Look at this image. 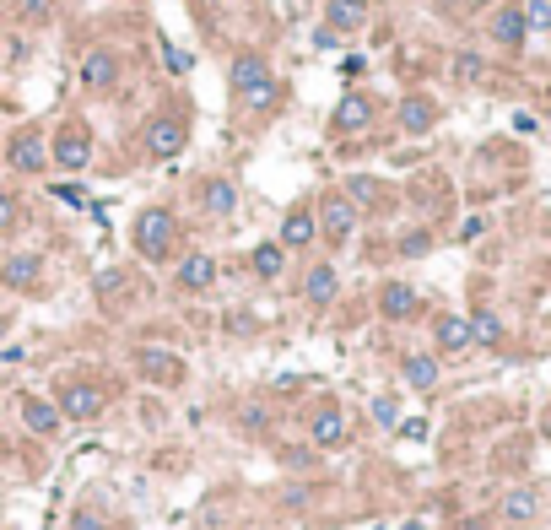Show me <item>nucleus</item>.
Listing matches in <instances>:
<instances>
[{
	"label": "nucleus",
	"mask_w": 551,
	"mask_h": 530,
	"mask_svg": "<svg viewBox=\"0 0 551 530\" xmlns=\"http://www.w3.org/2000/svg\"><path fill=\"white\" fill-rule=\"evenodd\" d=\"M357 217L362 211L346 201L341 190L335 195H325V201H319V211H314V222H319V238H330V244H346V238L357 233Z\"/></svg>",
	"instance_id": "20e7f679"
},
{
	"label": "nucleus",
	"mask_w": 551,
	"mask_h": 530,
	"mask_svg": "<svg viewBox=\"0 0 551 530\" xmlns=\"http://www.w3.org/2000/svg\"><path fill=\"white\" fill-rule=\"evenodd\" d=\"M136 374L146 384H179L184 379V357L168 352V347H141L136 352Z\"/></svg>",
	"instance_id": "9d476101"
},
{
	"label": "nucleus",
	"mask_w": 551,
	"mask_h": 530,
	"mask_svg": "<svg viewBox=\"0 0 551 530\" xmlns=\"http://www.w3.org/2000/svg\"><path fill=\"white\" fill-rule=\"evenodd\" d=\"M481 76H487L481 55H454V82H481Z\"/></svg>",
	"instance_id": "c85d7f7f"
},
{
	"label": "nucleus",
	"mask_w": 551,
	"mask_h": 530,
	"mask_svg": "<svg viewBox=\"0 0 551 530\" xmlns=\"http://www.w3.org/2000/svg\"><path fill=\"white\" fill-rule=\"evenodd\" d=\"M427 249H433V238H427V233H406V238H400V255H427Z\"/></svg>",
	"instance_id": "7c9ffc66"
},
{
	"label": "nucleus",
	"mask_w": 551,
	"mask_h": 530,
	"mask_svg": "<svg viewBox=\"0 0 551 530\" xmlns=\"http://www.w3.org/2000/svg\"><path fill=\"white\" fill-rule=\"evenodd\" d=\"M325 28L330 33H362L368 28V0H325Z\"/></svg>",
	"instance_id": "a211bd4d"
},
{
	"label": "nucleus",
	"mask_w": 551,
	"mask_h": 530,
	"mask_svg": "<svg viewBox=\"0 0 551 530\" xmlns=\"http://www.w3.org/2000/svg\"><path fill=\"white\" fill-rule=\"evenodd\" d=\"M373 422H379V428H395V422H400L395 401H373Z\"/></svg>",
	"instance_id": "473e14b6"
},
{
	"label": "nucleus",
	"mask_w": 551,
	"mask_h": 530,
	"mask_svg": "<svg viewBox=\"0 0 551 530\" xmlns=\"http://www.w3.org/2000/svg\"><path fill=\"white\" fill-rule=\"evenodd\" d=\"M546 320H551V298H546Z\"/></svg>",
	"instance_id": "e433bc0d"
},
{
	"label": "nucleus",
	"mask_w": 551,
	"mask_h": 530,
	"mask_svg": "<svg viewBox=\"0 0 551 530\" xmlns=\"http://www.w3.org/2000/svg\"><path fill=\"white\" fill-rule=\"evenodd\" d=\"M200 206L211 211V217H233V206H238V190L227 179H206L200 184Z\"/></svg>",
	"instance_id": "393cba45"
},
{
	"label": "nucleus",
	"mask_w": 551,
	"mask_h": 530,
	"mask_svg": "<svg viewBox=\"0 0 551 530\" xmlns=\"http://www.w3.org/2000/svg\"><path fill=\"white\" fill-rule=\"evenodd\" d=\"M314 238H319L314 206H298V211H287V217H281V238H276L281 249H308Z\"/></svg>",
	"instance_id": "f3484780"
},
{
	"label": "nucleus",
	"mask_w": 551,
	"mask_h": 530,
	"mask_svg": "<svg viewBox=\"0 0 551 530\" xmlns=\"http://www.w3.org/2000/svg\"><path fill=\"white\" fill-rule=\"evenodd\" d=\"M400 379H406L411 390H438V357H427V352H411L406 363H400Z\"/></svg>",
	"instance_id": "b1692460"
},
{
	"label": "nucleus",
	"mask_w": 551,
	"mask_h": 530,
	"mask_svg": "<svg viewBox=\"0 0 551 530\" xmlns=\"http://www.w3.org/2000/svg\"><path fill=\"white\" fill-rule=\"evenodd\" d=\"M55 406H60L65 422H98L103 406H109V395H103L92 379H71V384H60V401Z\"/></svg>",
	"instance_id": "7ed1b4c3"
},
{
	"label": "nucleus",
	"mask_w": 551,
	"mask_h": 530,
	"mask_svg": "<svg viewBox=\"0 0 551 530\" xmlns=\"http://www.w3.org/2000/svg\"><path fill=\"white\" fill-rule=\"evenodd\" d=\"M11 228H17V195L0 190V233H11Z\"/></svg>",
	"instance_id": "c756f323"
},
{
	"label": "nucleus",
	"mask_w": 551,
	"mask_h": 530,
	"mask_svg": "<svg viewBox=\"0 0 551 530\" xmlns=\"http://www.w3.org/2000/svg\"><path fill=\"white\" fill-rule=\"evenodd\" d=\"M524 28L551 33V0H524Z\"/></svg>",
	"instance_id": "cd10ccee"
},
{
	"label": "nucleus",
	"mask_w": 551,
	"mask_h": 530,
	"mask_svg": "<svg viewBox=\"0 0 551 530\" xmlns=\"http://www.w3.org/2000/svg\"><path fill=\"white\" fill-rule=\"evenodd\" d=\"M22 422H28V433H38V439H55L65 417H60L55 401H44V395H28V401H22Z\"/></svg>",
	"instance_id": "6ab92c4d"
},
{
	"label": "nucleus",
	"mask_w": 551,
	"mask_h": 530,
	"mask_svg": "<svg viewBox=\"0 0 551 530\" xmlns=\"http://www.w3.org/2000/svg\"><path fill=\"white\" fill-rule=\"evenodd\" d=\"M395 119H400V130H406V136H427V130L438 125V103L427 98V92H406V98H400V109H395Z\"/></svg>",
	"instance_id": "9b49d317"
},
{
	"label": "nucleus",
	"mask_w": 551,
	"mask_h": 530,
	"mask_svg": "<svg viewBox=\"0 0 551 530\" xmlns=\"http://www.w3.org/2000/svg\"><path fill=\"white\" fill-rule=\"evenodd\" d=\"M227 87H233V98L244 103V109H271L276 92H281L265 55H238L233 65H227Z\"/></svg>",
	"instance_id": "f257e3e1"
},
{
	"label": "nucleus",
	"mask_w": 551,
	"mask_h": 530,
	"mask_svg": "<svg viewBox=\"0 0 551 530\" xmlns=\"http://www.w3.org/2000/svg\"><path fill=\"white\" fill-rule=\"evenodd\" d=\"M173 282H179V293H211V282H217V255L211 249H190V255L179 260V271H173Z\"/></svg>",
	"instance_id": "0eeeda50"
},
{
	"label": "nucleus",
	"mask_w": 551,
	"mask_h": 530,
	"mask_svg": "<svg viewBox=\"0 0 551 530\" xmlns=\"http://www.w3.org/2000/svg\"><path fill=\"white\" fill-rule=\"evenodd\" d=\"M433 341H438V352H449V357L470 352V320L465 314H443V320L433 325Z\"/></svg>",
	"instance_id": "412c9836"
},
{
	"label": "nucleus",
	"mask_w": 551,
	"mask_h": 530,
	"mask_svg": "<svg viewBox=\"0 0 551 530\" xmlns=\"http://www.w3.org/2000/svg\"><path fill=\"white\" fill-rule=\"evenodd\" d=\"M184 147H190V125H184V114H157L152 125H146V152H152L157 163L179 157Z\"/></svg>",
	"instance_id": "423d86ee"
},
{
	"label": "nucleus",
	"mask_w": 551,
	"mask_h": 530,
	"mask_svg": "<svg viewBox=\"0 0 551 530\" xmlns=\"http://www.w3.org/2000/svg\"><path fill=\"white\" fill-rule=\"evenodd\" d=\"M487 33H492L497 49H524V38H530V28H524V6H497Z\"/></svg>",
	"instance_id": "4468645a"
},
{
	"label": "nucleus",
	"mask_w": 551,
	"mask_h": 530,
	"mask_svg": "<svg viewBox=\"0 0 551 530\" xmlns=\"http://www.w3.org/2000/svg\"><path fill=\"white\" fill-rule=\"evenodd\" d=\"M335 293H341V271H335V265H314V271L303 276V298L314 303V309L335 303Z\"/></svg>",
	"instance_id": "aec40b11"
},
{
	"label": "nucleus",
	"mask_w": 551,
	"mask_h": 530,
	"mask_svg": "<svg viewBox=\"0 0 551 530\" xmlns=\"http://www.w3.org/2000/svg\"><path fill=\"white\" fill-rule=\"evenodd\" d=\"M400 530H427V525H422V520H406V525H400Z\"/></svg>",
	"instance_id": "f704fd0d"
},
{
	"label": "nucleus",
	"mask_w": 551,
	"mask_h": 530,
	"mask_svg": "<svg viewBox=\"0 0 551 530\" xmlns=\"http://www.w3.org/2000/svg\"><path fill=\"white\" fill-rule=\"evenodd\" d=\"M281 265H287V249H281V244H254L249 271L260 276V282H276V276H281Z\"/></svg>",
	"instance_id": "a878e982"
},
{
	"label": "nucleus",
	"mask_w": 551,
	"mask_h": 530,
	"mask_svg": "<svg viewBox=\"0 0 551 530\" xmlns=\"http://www.w3.org/2000/svg\"><path fill=\"white\" fill-rule=\"evenodd\" d=\"M49 163L65 168V174H82V168L92 163V130L71 119V125H65L60 136H55V147H49Z\"/></svg>",
	"instance_id": "39448f33"
},
{
	"label": "nucleus",
	"mask_w": 551,
	"mask_h": 530,
	"mask_svg": "<svg viewBox=\"0 0 551 530\" xmlns=\"http://www.w3.org/2000/svg\"><path fill=\"white\" fill-rule=\"evenodd\" d=\"M541 439H551V406H546V417H541Z\"/></svg>",
	"instance_id": "72a5a7b5"
},
{
	"label": "nucleus",
	"mask_w": 551,
	"mask_h": 530,
	"mask_svg": "<svg viewBox=\"0 0 551 530\" xmlns=\"http://www.w3.org/2000/svg\"><path fill=\"white\" fill-rule=\"evenodd\" d=\"M6 330H11V320H6V314H0V341H6Z\"/></svg>",
	"instance_id": "c9c22d12"
},
{
	"label": "nucleus",
	"mask_w": 551,
	"mask_h": 530,
	"mask_svg": "<svg viewBox=\"0 0 551 530\" xmlns=\"http://www.w3.org/2000/svg\"><path fill=\"white\" fill-rule=\"evenodd\" d=\"M6 163L17 168V174H38V168L49 163V141L38 136L33 125H28V130H17V136L6 141Z\"/></svg>",
	"instance_id": "1a4fd4ad"
},
{
	"label": "nucleus",
	"mask_w": 551,
	"mask_h": 530,
	"mask_svg": "<svg viewBox=\"0 0 551 530\" xmlns=\"http://www.w3.org/2000/svg\"><path fill=\"white\" fill-rule=\"evenodd\" d=\"M373 114H379V103H373L368 92H346V98L335 103L330 125H335V136H362V130L373 125Z\"/></svg>",
	"instance_id": "6e6552de"
},
{
	"label": "nucleus",
	"mask_w": 551,
	"mask_h": 530,
	"mask_svg": "<svg viewBox=\"0 0 551 530\" xmlns=\"http://www.w3.org/2000/svg\"><path fill=\"white\" fill-rule=\"evenodd\" d=\"M71 530H109V520H103L98 509H76V520H71Z\"/></svg>",
	"instance_id": "2f4dec72"
},
{
	"label": "nucleus",
	"mask_w": 551,
	"mask_h": 530,
	"mask_svg": "<svg viewBox=\"0 0 551 530\" xmlns=\"http://www.w3.org/2000/svg\"><path fill=\"white\" fill-rule=\"evenodd\" d=\"M346 433H352V422H346L341 406H319V412L308 417V439H314L319 449H341Z\"/></svg>",
	"instance_id": "ddd939ff"
},
{
	"label": "nucleus",
	"mask_w": 551,
	"mask_h": 530,
	"mask_svg": "<svg viewBox=\"0 0 551 530\" xmlns=\"http://www.w3.org/2000/svg\"><path fill=\"white\" fill-rule=\"evenodd\" d=\"M416 309H422V293H416L411 282H384L379 287V314L384 320H411Z\"/></svg>",
	"instance_id": "dca6fc26"
},
{
	"label": "nucleus",
	"mask_w": 551,
	"mask_h": 530,
	"mask_svg": "<svg viewBox=\"0 0 551 530\" xmlns=\"http://www.w3.org/2000/svg\"><path fill=\"white\" fill-rule=\"evenodd\" d=\"M119 71H125V65H119L114 49H87L82 55V87L87 92H109L119 82Z\"/></svg>",
	"instance_id": "f8f14e48"
},
{
	"label": "nucleus",
	"mask_w": 551,
	"mask_h": 530,
	"mask_svg": "<svg viewBox=\"0 0 551 530\" xmlns=\"http://www.w3.org/2000/svg\"><path fill=\"white\" fill-rule=\"evenodd\" d=\"M0 282L11 287V293H38V282H44V260L38 255H11L0 265Z\"/></svg>",
	"instance_id": "2eb2a0df"
},
{
	"label": "nucleus",
	"mask_w": 551,
	"mask_h": 530,
	"mask_svg": "<svg viewBox=\"0 0 551 530\" xmlns=\"http://www.w3.org/2000/svg\"><path fill=\"white\" fill-rule=\"evenodd\" d=\"M341 195H346L357 211H379V206H384V184L368 179V174H352V179L341 184Z\"/></svg>",
	"instance_id": "5701e85b"
},
{
	"label": "nucleus",
	"mask_w": 551,
	"mask_h": 530,
	"mask_svg": "<svg viewBox=\"0 0 551 530\" xmlns=\"http://www.w3.org/2000/svg\"><path fill=\"white\" fill-rule=\"evenodd\" d=\"M470 320V347H497L503 341V320H497L492 309H476V314H465Z\"/></svg>",
	"instance_id": "bb28decb"
},
{
	"label": "nucleus",
	"mask_w": 551,
	"mask_h": 530,
	"mask_svg": "<svg viewBox=\"0 0 551 530\" xmlns=\"http://www.w3.org/2000/svg\"><path fill=\"white\" fill-rule=\"evenodd\" d=\"M535 514H541V493H535V487H514V493H503V520L508 525H530Z\"/></svg>",
	"instance_id": "4be33fe9"
},
{
	"label": "nucleus",
	"mask_w": 551,
	"mask_h": 530,
	"mask_svg": "<svg viewBox=\"0 0 551 530\" xmlns=\"http://www.w3.org/2000/svg\"><path fill=\"white\" fill-rule=\"evenodd\" d=\"M173 244H179V217H173L168 206H146L136 217V255L163 265L173 255Z\"/></svg>",
	"instance_id": "f03ea898"
}]
</instances>
